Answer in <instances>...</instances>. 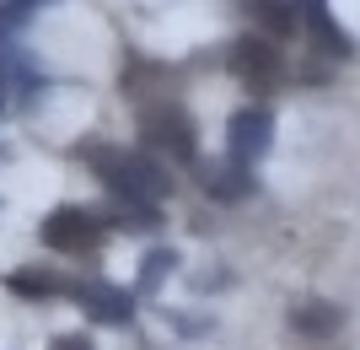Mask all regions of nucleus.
I'll return each instance as SVG.
<instances>
[{
	"instance_id": "1",
	"label": "nucleus",
	"mask_w": 360,
	"mask_h": 350,
	"mask_svg": "<svg viewBox=\"0 0 360 350\" xmlns=\"http://www.w3.org/2000/svg\"><path fill=\"white\" fill-rule=\"evenodd\" d=\"M81 162L103 178V189H108L113 199H140V205H156L162 194H172L167 168H156L146 151H124V146H108V140H86V146H81Z\"/></svg>"
},
{
	"instance_id": "2",
	"label": "nucleus",
	"mask_w": 360,
	"mask_h": 350,
	"mask_svg": "<svg viewBox=\"0 0 360 350\" xmlns=\"http://www.w3.org/2000/svg\"><path fill=\"white\" fill-rule=\"evenodd\" d=\"M140 135H146V151L167 156V162H194V156H199L194 119H188L178 103H150V108H140Z\"/></svg>"
},
{
	"instance_id": "3",
	"label": "nucleus",
	"mask_w": 360,
	"mask_h": 350,
	"mask_svg": "<svg viewBox=\"0 0 360 350\" xmlns=\"http://www.w3.org/2000/svg\"><path fill=\"white\" fill-rule=\"evenodd\" d=\"M103 215L97 211H86V205H60V211H49V221H44V248H54V254H97L103 248Z\"/></svg>"
},
{
	"instance_id": "4",
	"label": "nucleus",
	"mask_w": 360,
	"mask_h": 350,
	"mask_svg": "<svg viewBox=\"0 0 360 350\" xmlns=\"http://www.w3.org/2000/svg\"><path fill=\"white\" fill-rule=\"evenodd\" d=\"M274 146V113L269 108H237L231 113V124H226V151H231V162H242V168H253V162H264Z\"/></svg>"
},
{
	"instance_id": "5",
	"label": "nucleus",
	"mask_w": 360,
	"mask_h": 350,
	"mask_svg": "<svg viewBox=\"0 0 360 350\" xmlns=\"http://www.w3.org/2000/svg\"><path fill=\"white\" fill-rule=\"evenodd\" d=\"M70 296L81 307H86V318H97V323H129L135 318V291H124V286H113V280H70Z\"/></svg>"
},
{
	"instance_id": "6",
	"label": "nucleus",
	"mask_w": 360,
	"mask_h": 350,
	"mask_svg": "<svg viewBox=\"0 0 360 350\" xmlns=\"http://www.w3.org/2000/svg\"><path fill=\"white\" fill-rule=\"evenodd\" d=\"M290 6H296V16L307 22V32H312V44L323 49V54H339V60L355 54V38L328 16V0H290Z\"/></svg>"
},
{
	"instance_id": "7",
	"label": "nucleus",
	"mask_w": 360,
	"mask_h": 350,
	"mask_svg": "<svg viewBox=\"0 0 360 350\" xmlns=\"http://www.w3.org/2000/svg\"><path fill=\"white\" fill-rule=\"evenodd\" d=\"M38 87H44V76L27 65L22 49H0V108H16L22 97H32Z\"/></svg>"
},
{
	"instance_id": "8",
	"label": "nucleus",
	"mask_w": 360,
	"mask_h": 350,
	"mask_svg": "<svg viewBox=\"0 0 360 350\" xmlns=\"http://www.w3.org/2000/svg\"><path fill=\"white\" fill-rule=\"evenodd\" d=\"M231 70L248 81H269V76H280V49L269 38H237L231 44Z\"/></svg>"
},
{
	"instance_id": "9",
	"label": "nucleus",
	"mask_w": 360,
	"mask_h": 350,
	"mask_svg": "<svg viewBox=\"0 0 360 350\" xmlns=\"http://www.w3.org/2000/svg\"><path fill=\"white\" fill-rule=\"evenodd\" d=\"M199 183H205V194H215V199H242L253 189V168H242V162H205V168H199Z\"/></svg>"
},
{
	"instance_id": "10",
	"label": "nucleus",
	"mask_w": 360,
	"mask_h": 350,
	"mask_svg": "<svg viewBox=\"0 0 360 350\" xmlns=\"http://www.w3.org/2000/svg\"><path fill=\"white\" fill-rule=\"evenodd\" d=\"M339 323H345V307L339 302H301V307H290V329H296V335L323 339V335H333Z\"/></svg>"
},
{
	"instance_id": "11",
	"label": "nucleus",
	"mask_w": 360,
	"mask_h": 350,
	"mask_svg": "<svg viewBox=\"0 0 360 350\" xmlns=\"http://www.w3.org/2000/svg\"><path fill=\"white\" fill-rule=\"evenodd\" d=\"M242 11L253 16L269 38H290V27H296V6L290 0H242Z\"/></svg>"
},
{
	"instance_id": "12",
	"label": "nucleus",
	"mask_w": 360,
	"mask_h": 350,
	"mask_svg": "<svg viewBox=\"0 0 360 350\" xmlns=\"http://www.w3.org/2000/svg\"><path fill=\"white\" fill-rule=\"evenodd\" d=\"M103 215V227H124V232H150L156 227V205H140V199H113Z\"/></svg>"
},
{
	"instance_id": "13",
	"label": "nucleus",
	"mask_w": 360,
	"mask_h": 350,
	"mask_svg": "<svg viewBox=\"0 0 360 350\" xmlns=\"http://www.w3.org/2000/svg\"><path fill=\"white\" fill-rule=\"evenodd\" d=\"M11 291H22V296H70V280L65 275H54V270H16L11 275Z\"/></svg>"
},
{
	"instance_id": "14",
	"label": "nucleus",
	"mask_w": 360,
	"mask_h": 350,
	"mask_svg": "<svg viewBox=\"0 0 360 350\" xmlns=\"http://www.w3.org/2000/svg\"><path fill=\"white\" fill-rule=\"evenodd\" d=\"M140 264H146V270H140V280H135V291H140V296H150V291L162 286L167 275L178 270V254H172V248H150V254H146V259H140Z\"/></svg>"
},
{
	"instance_id": "15",
	"label": "nucleus",
	"mask_w": 360,
	"mask_h": 350,
	"mask_svg": "<svg viewBox=\"0 0 360 350\" xmlns=\"http://www.w3.org/2000/svg\"><path fill=\"white\" fill-rule=\"evenodd\" d=\"M49 350H97V345H91L86 335H60V339H54Z\"/></svg>"
},
{
	"instance_id": "16",
	"label": "nucleus",
	"mask_w": 360,
	"mask_h": 350,
	"mask_svg": "<svg viewBox=\"0 0 360 350\" xmlns=\"http://www.w3.org/2000/svg\"><path fill=\"white\" fill-rule=\"evenodd\" d=\"M32 6H44V0H11V16H22V11H32Z\"/></svg>"
}]
</instances>
